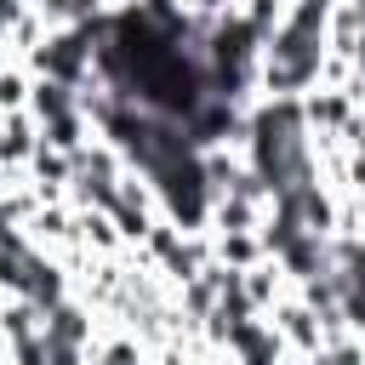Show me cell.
<instances>
[{
  "mask_svg": "<svg viewBox=\"0 0 365 365\" xmlns=\"http://www.w3.org/2000/svg\"><path fill=\"white\" fill-rule=\"evenodd\" d=\"M29 91H34V74H29V63H6V68H0V114H11V108H29Z\"/></svg>",
  "mask_w": 365,
  "mask_h": 365,
  "instance_id": "obj_7",
  "label": "cell"
},
{
  "mask_svg": "<svg viewBox=\"0 0 365 365\" xmlns=\"http://www.w3.org/2000/svg\"><path fill=\"white\" fill-rule=\"evenodd\" d=\"M285 11H291V0H240V17H245V23H251L262 40H268V34L285 23Z\"/></svg>",
  "mask_w": 365,
  "mask_h": 365,
  "instance_id": "obj_8",
  "label": "cell"
},
{
  "mask_svg": "<svg viewBox=\"0 0 365 365\" xmlns=\"http://www.w3.org/2000/svg\"><path fill=\"white\" fill-rule=\"evenodd\" d=\"M34 148H40V120H34L29 108L0 114V165H6V171H23V165L34 160Z\"/></svg>",
  "mask_w": 365,
  "mask_h": 365,
  "instance_id": "obj_4",
  "label": "cell"
},
{
  "mask_svg": "<svg viewBox=\"0 0 365 365\" xmlns=\"http://www.w3.org/2000/svg\"><path fill=\"white\" fill-rule=\"evenodd\" d=\"M91 57H97V34L91 29H46V40L29 51V74L63 80V86L80 91L91 80Z\"/></svg>",
  "mask_w": 365,
  "mask_h": 365,
  "instance_id": "obj_1",
  "label": "cell"
},
{
  "mask_svg": "<svg viewBox=\"0 0 365 365\" xmlns=\"http://www.w3.org/2000/svg\"><path fill=\"white\" fill-rule=\"evenodd\" d=\"M114 6H143V0H114Z\"/></svg>",
  "mask_w": 365,
  "mask_h": 365,
  "instance_id": "obj_9",
  "label": "cell"
},
{
  "mask_svg": "<svg viewBox=\"0 0 365 365\" xmlns=\"http://www.w3.org/2000/svg\"><path fill=\"white\" fill-rule=\"evenodd\" d=\"M211 234V228H205ZM211 257L222 262V268H257L262 257H268V245H262V234L257 228H222V234H211Z\"/></svg>",
  "mask_w": 365,
  "mask_h": 365,
  "instance_id": "obj_5",
  "label": "cell"
},
{
  "mask_svg": "<svg viewBox=\"0 0 365 365\" xmlns=\"http://www.w3.org/2000/svg\"><path fill=\"white\" fill-rule=\"evenodd\" d=\"M222 354H228L234 365H285V359H291L268 314H245V319H240V325L228 331V342H222Z\"/></svg>",
  "mask_w": 365,
  "mask_h": 365,
  "instance_id": "obj_3",
  "label": "cell"
},
{
  "mask_svg": "<svg viewBox=\"0 0 365 365\" xmlns=\"http://www.w3.org/2000/svg\"><path fill=\"white\" fill-rule=\"evenodd\" d=\"M268 319H274V331H279L285 354H297V359L325 354V325H319V314H314V308H308L297 291H285V297L268 308Z\"/></svg>",
  "mask_w": 365,
  "mask_h": 365,
  "instance_id": "obj_2",
  "label": "cell"
},
{
  "mask_svg": "<svg viewBox=\"0 0 365 365\" xmlns=\"http://www.w3.org/2000/svg\"><path fill=\"white\" fill-rule=\"evenodd\" d=\"M240 291H245V302H251L257 314H268V308H274L285 291H297V285H291V274H285L274 257H262L257 268H245V274H240Z\"/></svg>",
  "mask_w": 365,
  "mask_h": 365,
  "instance_id": "obj_6",
  "label": "cell"
}]
</instances>
